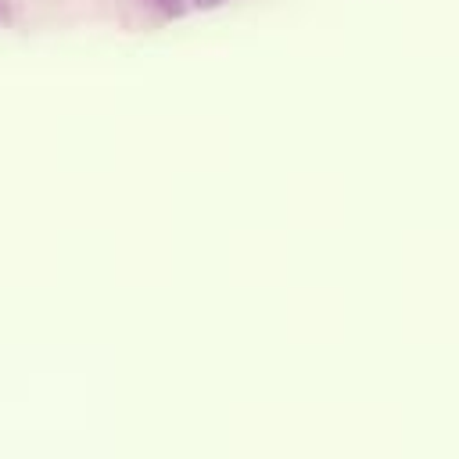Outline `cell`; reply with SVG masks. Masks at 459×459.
Masks as SVG:
<instances>
[{"label":"cell","mask_w":459,"mask_h":459,"mask_svg":"<svg viewBox=\"0 0 459 459\" xmlns=\"http://www.w3.org/2000/svg\"><path fill=\"white\" fill-rule=\"evenodd\" d=\"M161 11H169V14H179V0H154Z\"/></svg>","instance_id":"obj_1"},{"label":"cell","mask_w":459,"mask_h":459,"mask_svg":"<svg viewBox=\"0 0 459 459\" xmlns=\"http://www.w3.org/2000/svg\"><path fill=\"white\" fill-rule=\"evenodd\" d=\"M197 4H201V7H212V4H219V0H197Z\"/></svg>","instance_id":"obj_2"}]
</instances>
